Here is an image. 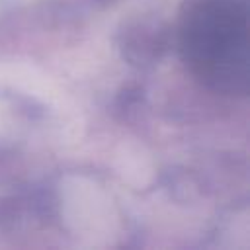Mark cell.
Returning a JSON list of instances; mask_svg holds the SVG:
<instances>
[{"instance_id":"1","label":"cell","mask_w":250,"mask_h":250,"mask_svg":"<svg viewBox=\"0 0 250 250\" xmlns=\"http://www.w3.org/2000/svg\"><path fill=\"white\" fill-rule=\"evenodd\" d=\"M193 74L225 94L248 90V0H189L180 27Z\"/></svg>"}]
</instances>
